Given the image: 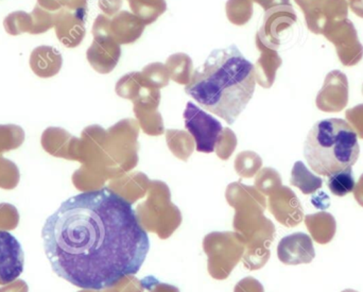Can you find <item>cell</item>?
Listing matches in <instances>:
<instances>
[{"label":"cell","mask_w":363,"mask_h":292,"mask_svg":"<svg viewBox=\"0 0 363 292\" xmlns=\"http://www.w3.org/2000/svg\"><path fill=\"white\" fill-rule=\"evenodd\" d=\"M42 240L53 272L87 291L135 276L150 250L131 202L108 189L65 200L47 218Z\"/></svg>","instance_id":"obj_1"},{"label":"cell","mask_w":363,"mask_h":292,"mask_svg":"<svg viewBox=\"0 0 363 292\" xmlns=\"http://www.w3.org/2000/svg\"><path fill=\"white\" fill-rule=\"evenodd\" d=\"M255 66L236 45L211 51L194 70L185 91L207 112L234 125L254 96Z\"/></svg>","instance_id":"obj_2"},{"label":"cell","mask_w":363,"mask_h":292,"mask_svg":"<svg viewBox=\"0 0 363 292\" xmlns=\"http://www.w3.org/2000/svg\"><path fill=\"white\" fill-rule=\"evenodd\" d=\"M359 155L357 132L343 119L318 121L305 140V159L320 176H330L353 168Z\"/></svg>","instance_id":"obj_3"},{"label":"cell","mask_w":363,"mask_h":292,"mask_svg":"<svg viewBox=\"0 0 363 292\" xmlns=\"http://www.w3.org/2000/svg\"><path fill=\"white\" fill-rule=\"evenodd\" d=\"M183 116L186 130L192 135L196 142V151L203 153L213 152L223 131L221 123L199 108L194 102H188Z\"/></svg>","instance_id":"obj_4"},{"label":"cell","mask_w":363,"mask_h":292,"mask_svg":"<svg viewBox=\"0 0 363 292\" xmlns=\"http://www.w3.org/2000/svg\"><path fill=\"white\" fill-rule=\"evenodd\" d=\"M55 15L36 4L31 13L17 11L4 18V27L10 35L42 34L55 26Z\"/></svg>","instance_id":"obj_5"},{"label":"cell","mask_w":363,"mask_h":292,"mask_svg":"<svg viewBox=\"0 0 363 292\" xmlns=\"http://www.w3.org/2000/svg\"><path fill=\"white\" fill-rule=\"evenodd\" d=\"M25 255L18 240L6 231H0V285L16 281L23 271Z\"/></svg>","instance_id":"obj_6"},{"label":"cell","mask_w":363,"mask_h":292,"mask_svg":"<svg viewBox=\"0 0 363 292\" xmlns=\"http://www.w3.org/2000/svg\"><path fill=\"white\" fill-rule=\"evenodd\" d=\"M277 257L285 265L311 264L315 257L313 240L302 232L286 236L277 247Z\"/></svg>","instance_id":"obj_7"},{"label":"cell","mask_w":363,"mask_h":292,"mask_svg":"<svg viewBox=\"0 0 363 292\" xmlns=\"http://www.w3.org/2000/svg\"><path fill=\"white\" fill-rule=\"evenodd\" d=\"M62 55L50 46L36 47L30 55V67L40 78H51L61 69Z\"/></svg>","instance_id":"obj_8"},{"label":"cell","mask_w":363,"mask_h":292,"mask_svg":"<svg viewBox=\"0 0 363 292\" xmlns=\"http://www.w3.org/2000/svg\"><path fill=\"white\" fill-rule=\"evenodd\" d=\"M305 221L311 235L319 244H328L334 238L336 233V220L333 215L328 213L308 215Z\"/></svg>","instance_id":"obj_9"},{"label":"cell","mask_w":363,"mask_h":292,"mask_svg":"<svg viewBox=\"0 0 363 292\" xmlns=\"http://www.w3.org/2000/svg\"><path fill=\"white\" fill-rule=\"evenodd\" d=\"M294 186L301 189L304 195H311L323 186V181L320 176H315L309 172L303 162H296L292 168L291 180Z\"/></svg>","instance_id":"obj_10"},{"label":"cell","mask_w":363,"mask_h":292,"mask_svg":"<svg viewBox=\"0 0 363 292\" xmlns=\"http://www.w3.org/2000/svg\"><path fill=\"white\" fill-rule=\"evenodd\" d=\"M328 185L333 195L338 196V197H345V196L353 193L356 185L353 169L347 168L343 172L333 174L328 179Z\"/></svg>","instance_id":"obj_11"},{"label":"cell","mask_w":363,"mask_h":292,"mask_svg":"<svg viewBox=\"0 0 363 292\" xmlns=\"http://www.w3.org/2000/svg\"><path fill=\"white\" fill-rule=\"evenodd\" d=\"M23 140L25 132L18 125H0V153L18 148Z\"/></svg>","instance_id":"obj_12"},{"label":"cell","mask_w":363,"mask_h":292,"mask_svg":"<svg viewBox=\"0 0 363 292\" xmlns=\"http://www.w3.org/2000/svg\"><path fill=\"white\" fill-rule=\"evenodd\" d=\"M354 196H355V199L357 200L358 203L363 206V174L360 176L359 182L355 185Z\"/></svg>","instance_id":"obj_13"}]
</instances>
